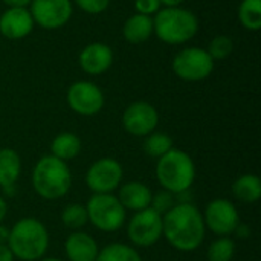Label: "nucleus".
Returning a JSON list of instances; mask_svg holds the SVG:
<instances>
[{"instance_id":"f257e3e1","label":"nucleus","mask_w":261,"mask_h":261,"mask_svg":"<svg viewBox=\"0 0 261 261\" xmlns=\"http://www.w3.org/2000/svg\"><path fill=\"white\" fill-rule=\"evenodd\" d=\"M205 222L193 203H176L162 216V237L179 252H193L205 240Z\"/></svg>"},{"instance_id":"f03ea898","label":"nucleus","mask_w":261,"mask_h":261,"mask_svg":"<svg viewBox=\"0 0 261 261\" xmlns=\"http://www.w3.org/2000/svg\"><path fill=\"white\" fill-rule=\"evenodd\" d=\"M8 248L14 258L20 261H38L49 248V232L46 226L34 217H24L9 229Z\"/></svg>"},{"instance_id":"7ed1b4c3","label":"nucleus","mask_w":261,"mask_h":261,"mask_svg":"<svg viewBox=\"0 0 261 261\" xmlns=\"http://www.w3.org/2000/svg\"><path fill=\"white\" fill-rule=\"evenodd\" d=\"M34 191L44 200H57L64 197L72 187V173L66 162L52 154L37 161L32 170Z\"/></svg>"},{"instance_id":"20e7f679","label":"nucleus","mask_w":261,"mask_h":261,"mask_svg":"<svg viewBox=\"0 0 261 261\" xmlns=\"http://www.w3.org/2000/svg\"><path fill=\"white\" fill-rule=\"evenodd\" d=\"M156 177L159 185L174 196L188 191L196 179L194 161L184 150L171 148L167 154L158 159Z\"/></svg>"},{"instance_id":"39448f33","label":"nucleus","mask_w":261,"mask_h":261,"mask_svg":"<svg viewBox=\"0 0 261 261\" xmlns=\"http://www.w3.org/2000/svg\"><path fill=\"white\" fill-rule=\"evenodd\" d=\"M199 31V20L190 9L174 6L159 9L153 18V32L168 44H182Z\"/></svg>"},{"instance_id":"423d86ee","label":"nucleus","mask_w":261,"mask_h":261,"mask_svg":"<svg viewBox=\"0 0 261 261\" xmlns=\"http://www.w3.org/2000/svg\"><path fill=\"white\" fill-rule=\"evenodd\" d=\"M86 211L89 222L102 232H116L127 220L125 208L113 194H93L86 203Z\"/></svg>"},{"instance_id":"0eeeda50","label":"nucleus","mask_w":261,"mask_h":261,"mask_svg":"<svg viewBox=\"0 0 261 261\" xmlns=\"http://www.w3.org/2000/svg\"><path fill=\"white\" fill-rule=\"evenodd\" d=\"M173 70L185 81H200L213 73L214 60L205 49L187 47L174 57Z\"/></svg>"},{"instance_id":"6e6552de","label":"nucleus","mask_w":261,"mask_h":261,"mask_svg":"<svg viewBox=\"0 0 261 261\" xmlns=\"http://www.w3.org/2000/svg\"><path fill=\"white\" fill-rule=\"evenodd\" d=\"M122 165L113 158L95 161L86 173V185L93 194H112L122 182Z\"/></svg>"},{"instance_id":"1a4fd4ad","label":"nucleus","mask_w":261,"mask_h":261,"mask_svg":"<svg viewBox=\"0 0 261 261\" xmlns=\"http://www.w3.org/2000/svg\"><path fill=\"white\" fill-rule=\"evenodd\" d=\"M127 236L138 248H150L162 239V216L145 208L135 213L127 225Z\"/></svg>"},{"instance_id":"9d476101","label":"nucleus","mask_w":261,"mask_h":261,"mask_svg":"<svg viewBox=\"0 0 261 261\" xmlns=\"http://www.w3.org/2000/svg\"><path fill=\"white\" fill-rule=\"evenodd\" d=\"M203 216L205 228L219 237H229L236 232L240 225V216L236 205L226 199H214L211 200Z\"/></svg>"},{"instance_id":"9b49d317","label":"nucleus","mask_w":261,"mask_h":261,"mask_svg":"<svg viewBox=\"0 0 261 261\" xmlns=\"http://www.w3.org/2000/svg\"><path fill=\"white\" fill-rule=\"evenodd\" d=\"M67 104L81 116H93L104 107V93L92 81H75L67 90Z\"/></svg>"},{"instance_id":"f8f14e48","label":"nucleus","mask_w":261,"mask_h":261,"mask_svg":"<svg viewBox=\"0 0 261 261\" xmlns=\"http://www.w3.org/2000/svg\"><path fill=\"white\" fill-rule=\"evenodd\" d=\"M70 0H32L31 15L34 23L44 29H58L64 26L72 17Z\"/></svg>"},{"instance_id":"ddd939ff","label":"nucleus","mask_w":261,"mask_h":261,"mask_svg":"<svg viewBox=\"0 0 261 261\" xmlns=\"http://www.w3.org/2000/svg\"><path fill=\"white\" fill-rule=\"evenodd\" d=\"M158 122V110L145 101L132 102L122 113V125L125 132L133 136H147L153 133Z\"/></svg>"},{"instance_id":"4468645a","label":"nucleus","mask_w":261,"mask_h":261,"mask_svg":"<svg viewBox=\"0 0 261 261\" xmlns=\"http://www.w3.org/2000/svg\"><path fill=\"white\" fill-rule=\"evenodd\" d=\"M34 20L28 8H8L0 15V34L9 40H21L34 29Z\"/></svg>"},{"instance_id":"2eb2a0df","label":"nucleus","mask_w":261,"mask_h":261,"mask_svg":"<svg viewBox=\"0 0 261 261\" xmlns=\"http://www.w3.org/2000/svg\"><path fill=\"white\" fill-rule=\"evenodd\" d=\"M78 61L87 75H102L113 63V52L104 43H90L81 50Z\"/></svg>"},{"instance_id":"dca6fc26","label":"nucleus","mask_w":261,"mask_h":261,"mask_svg":"<svg viewBox=\"0 0 261 261\" xmlns=\"http://www.w3.org/2000/svg\"><path fill=\"white\" fill-rule=\"evenodd\" d=\"M64 252L69 261H95L99 246L87 232L73 231L64 242Z\"/></svg>"},{"instance_id":"f3484780","label":"nucleus","mask_w":261,"mask_h":261,"mask_svg":"<svg viewBox=\"0 0 261 261\" xmlns=\"http://www.w3.org/2000/svg\"><path fill=\"white\" fill-rule=\"evenodd\" d=\"M151 197H153L151 190L142 182L133 180V182H127L122 187H119L118 200L125 208V211L128 210V211L138 213L145 208H150Z\"/></svg>"},{"instance_id":"a211bd4d","label":"nucleus","mask_w":261,"mask_h":261,"mask_svg":"<svg viewBox=\"0 0 261 261\" xmlns=\"http://www.w3.org/2000/svg\"><path fill=\"white\" fill-rule=\"evenodd\" d=\"M21 174V159L12 148H0V188L15 187Z\"/></svg>"},{"instance_id":"6ab92c4d","label":"nucleus","mask_w":261,"mask_h":261,"mask_svg":"<svg viewBox=\"0 0 261 261\" xmlns=\"http://www.w3.org/2000/svg\"><path fill=\"white\" fill-rule=\"evenodd\" d=\"M122 34H124V38L130 43H135V44L144 43L153 34V18L150 15L136 12L124 23Z\"/></svg>"},{"instance_id":"aec40b11","label":"nucleus","mask_w":261,"mask_h":261,"mask_svg":"<svg viewBox=\"0 0 261 261\" xmlns=\"http://www.w3.org/2000/svg\"><path fill=\"white\" fill-rule=\"evenodd\" d=\"M81 151V139L72 132L57 135L50 142V154L63 162L76 158Z\"/></svg>"},{"instance_id":"412c9836","label":"nucleus","mask_w":261,"mask_h":261,"mask_svg":"<svg viewBox=\"0 0 261 261\" xmlns=\"http://www.w3.org/2000/svg\"><path fill=\"white\" fill-rule=\"evenodd\" d=\"M232 196L243 203H255L261 197V180L257 174H243L232 184Z\"/></svg>"},{"instance_id":"4be33fe9","label":"nucleus","mask_w":261,"mask_h":261,"mask_svg":"<svg viewBox=\"0 0 261 261\" xmlns=\"http://www.w3.org/2000/svg\"><path fill=\"white\" fill-rule=\"evenodd\" d=\"M95 261H142L139 252L124 243H110L99 249Z\"/></svg>"},{"instance_id":"5701e85b","label":"nucleus","mask_w":261,"mask_h":261,"mask_svg":"<svg viewBox=\"0 0 261 261\" xmlns=\"http://www.w3.org/2000/svg\"><path fill=\"white\" fill-rule=\"evenodd\" d=\"M173 147V139L170 135L164 133V132H153L150 135L145 136L144 141V151L147 156L159 159L164 154H167Z\"/></svg>"},{"instance_id":"b1692460","label":"nucleus","mask_w":261,"mask_h":261,"mask_svg":"<svg viewBox=\"0 0 261 261\" xmlns=\"http://www.w3.org/2000/svg\"><path fill=\"white\" fill-rule=\"evenodd\" d=\"M239 20L243 28L258 31L261 28V0H242L239 8Z\"/></svg>"},{"instance_id":"393cba45","label":"nucleus","mask_w":261,"mask_h":261,"mask_svg":"<svg viewBox=\"0 0 261 261\" xmlns=\"http://www.w3.org/2000/svg\"><path fill=\"white\" fill-rule=\"evenodd\" d=\"M61 223L72 231H80L89 223L87 211L84 205L70 203L61 211Z\"/></svg>"},{"instance_id":"a878e982","label":"nucleus","mask_w":261,"mask_h":261,"mask_svg":"<svg viewBox=\"0 0 261 261\" xmlns=\"http://www.w3.org/2000/svg\"><path fill=\"white\" fill-rule=\"evenodd\" d=\"M236 255V242L229 237H219L214 240L206 252L208 261H232Z\"/></svg>"},{"instance_id":"bb28decb","label":"nucleus","mask_w":261,"mask_h":261,"mask_svg":"<svg viewBox=\"0 0 261 261\" xmlns=\"http://www.w3.org/2000/svg\"><path fill=\"white\" fill-rule=\"evenodd\" d=\"M234 49V41L228 35H217L210 41L206 52L213 60H225L231 55Z\"/></svg>"},{"instance_id":"cd10ccee","label":"nucleus","mask_w":261,"mask_h":261,"mask_svg":"<svg viewBox=\"0 0 261 261\" xmlns=\"http://www.w3.org/2000/svg\"><path fill=\"white\" fill-rule=\"evenodd\" d=\"M176 205V196L170 191H159L156 193L153 197H151V203H150V208L153 211H156L158 214L161 216H165L173 206Z\"/></svg>"},{"instance_id":"c85d7f7f","label":"nucleus","mask_w":261,"mask_h":261,"mask_svg":"<svg viewBox=\"0 0 261 261\" xmlns=\"http://www.w3.org/2000/svg\"><path fill=\"white\" fill-rule=\"evenodd\" d=\"M75 3L87 14H101L107 9L110 0H75Z\"/></svg>"},{"instance_id":"c756f323","label":"nucleus","mask_w":261,"mask_h":261,"mask_svg":"<svg viewBox=\"0 0 261 261\" xmlns=\"http://www.w3.org/2000/svg\"><path fill=\"white\" fill-rule=\"evenodd\" d=\"M161 0H135V8L138 14L144 15H153L161 9Z\"/></svg>"},{"instance_id":"7c9ffc66","label":"nucleus","mask_w":261,"mask_h":261,"mask_svg":"<svg viewBox=\"0 0 261 261\" xmlns=\"http://www.w3.org/2000/svg\"><path fill=\"white\" fill-rule=\"evenodd\" d=\"M2 2L9 8H26L28 5H31L32 0H2Z\"/></svg>"},{"instance_id":"2f4dec72","label":"nucleus","mask_w":261,"mask_h":261,"mask_svg":"<svg viewBox=\"0 0 261 261\" xmlns=\"http://www.w3.org/2000/svg\"><path fill=\"white\" fill-rule=\"evenodd\" d=\"M0 261H14V255L8 245H0Z\"/></svg>"},{"instance_id":"473e14b6","label":"nucleus","mask_w":261,"mask_h":261,"mask_svg":"<svg viewBox=\"0 0 261 261\" xmlns=\"http://www.w3.org/2000/svg\"><path fill=\"white\" fill-rule=\"evenodd\" d=\"M234 234H237L240 239H246V237H249L251 231L248 229V226H246V225H242V223H240V225L237 226V229H236V232H234Z\"/></svg>"},{"instance_id":"72a5a7b5","label":"nucleus","mask_w":261,"mask_h":261,"mask_svg":"<svg viewBox=\"0 0 261 261\" xmlns=\"http://www.w3.org/2000/svg\"><path fill=\"white\" fill-rule=\"evenodd\" d=\"M9 239V229L0 223V245H6Z\"/></svg>"},{"instance_id":"f704fd0d","label":"nucleus","mask_w":261,"mask_h":261,"mask_svg":"<svg viewBox=\"0 0 261 261\" xmlns=\"http://www.w3.org/2000/svg\"><path fill=\"white\" fill-rule=\"evenodd\" d=\"M6 214H8V203H6L5 197L0 196V223L5 220Z\"/></svg>"},{"instance_id":"c9c22d12","label":"nucleus","mask_w":261,"mask_h":261,"mask_svg":"<svg viewBox=\"0 0 261 261\" xmlns=\"http://www.w3.org/2000/svg\"><path fill=\"white\" fill-rule=\"evenodd\" d=\"M185 0H161L162 5H165V8H174V6H180Z\"/></svg>"},{"instance_id":"e433bc0d","label":"nucleus","mask_w":261,"mask_h":261,"mask_svg":"<svg viewBox=\"0 0 261 261\" xmlns=\"http://www.w3.org/2000/svg\"><path fill=\"white\" fill-rule=\"evenodd\" d=\"M38 261H63V260H60V258H41V260H38Z\"/></svg>"}]
</instances>
